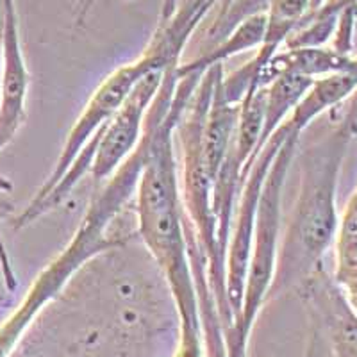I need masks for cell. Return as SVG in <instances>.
Listing matches in <instances>:
<instances>
[{"label":"cell","mask_w":357,"mask_h":357,"mask_svg":"<svg viewBox=\"0 0 357 357\" xmlns=\"http://www.w3.org/2000/svg\"><path fill=\"white\" fill-rule=\"evenodd\" d=\"M177 65L165 72L149 109L152 139L139 175L138 232L161 268L181 320V340L174 357H206L197 286L184 232V207L175 159V126L204 73L177 77Z\"/></svg>","instance_id":"cell-1"},{"label":"cell","mask_w":357,"mask_h":357,"mask_svg":"<svg viewBox=\"0 0 357 357\" xmlns=\"http://www.w3.org/2000/svg\"><path fill=\"white\" fill-rule=\"evenodd\" d=\"M356 127L357 107H352L336 129L325 134L302 155L298 195L282 241H279L270 295L289 288L301 289L304 282L321 270L325 252L336 240L340 223L336 209L337 181Z\"/></svg>","instance_id":"cell-2"},{"label":"cell","mask_w":357,"mask_h":357,"mask_svg":"<svg viewBox=\"0 0 357 357\" xmlns=\"http://www.w3.org/2000/svg\"><path fill=\"white\" fill-rule=\"evenodd\" d=\"M301 134L302 132H298V130L289 134L284 145L280 146L279 154H277L275 161L272 162V168H270L266 181H264L263 193H261L256 213V223H254L243 302H241L240 314L236 318L231 334L225 337L227 357H247L250 331L256 324L261 307L270 295L273 275H275L277 254H279L282 188H284L293 158H295Z\"/></svg>","instance_id":"cell-3"},{"label":"cell","mask_w":357,"mask_h":357,"mask_svg":"<svg viewBox=\"0 0 357 357\" xmlns=\"http://www.w3.org/2000/svg\"><path fill=\"white\" fill-rule=\"evenodd\" d=\"M305 123L295 114H289L275 132L270 136L266 143L259 149L257 155L252 161L247 175L241 184L240 199L238 206L234 207L232 215L231 234H229L227 256H225V286H227V298L232 312H234V321L240 314L241 302H243L245 279H247L248 259H250L252 236H254V223H256L257 206H259L261 193H263L264 181L272 168V162L275 161L280 146L284 145L289 134L298 130L304 132Z\"/></svg>","instance_id":"cell-4"},{"label":"cell","mask_w":357,"mask_h":357,"mask_svg":"<svg viewBox=\"0 0 357 357\" xmlns=\"http://www.w3.org/2000/svg\"><path fill=\"white\" fill-rule=\"evenodd\" d=\"M177 63L178 61H170L167 56H162L161 52H158V50L146 45L142 56L136 57L134 61L118 66L114 72H111L98 84V88L91 93V97L88 98L84 109L79 114L72 130L66 136V142L63 145V151L59 154V159H57L52 174L45 181V184L40 188L36 195L33 197V200H40L45 195H49L50 191L54 190V186L66 174L70 165L75 161L79 152L82 151V146L116 113L118 107L122 106L123 100L129 97L134 86L138 84L146 73L154 72V70H167L168 66L177 65Z\"/></svg>","instance_id":"cell-5"},{"label":"cell","mask_w":357,"mask_h":357,"mask_svg":"<svg viewBox=\"0 0 357 357\" xmlns=\"http://www.w3.org/2000/svg\"><path fill=\"white\" fill-rule=\"evenodd\" d=\"M29 70L20 43V27L15 0H2V84H0V152L15 139L25 118V102L29 91ZM0 188H9L0 181ZM0 268L8 289L17 288L2 238H0Z\"/></svg>","instance_id":"cell-6"},{"label":"cell","mask_w":357,"mask_h":357,"mask_svg":"<svg viewBox=\"0 0 357 357\" xmlns=\"http://www.w3.org/2000/svg\"><path fill=\"white\" fill-rule=\"evenodd\" d=\"M167 70H154L134 86L116 113L104 123L98 136L97 152L91 162V175L97 181L111 177L138 146L152 102L162 84Z\"/></svg>","instance_id":"cell-7"},{"label":"cell","mask_w":357,"mask_h":357,"mask_svg":"<svg viewBox=\"0 0 357 357\" xmlns=\"http://www.w3.org/2000/svg\"><path fill=\"white\" fill-rule=\"evenodd\" d=\"M314 317L321 321L336 357H357V312L345 298L340 286L317 272L298 289Z\"/></svg>","instance_id":"cell-8"},{"label":"cell","mask_w":357,"mask_h":357,"mask_svg":"<svg viewBox=\"0 0 357 357\" xmlns=\"http://www.w3.org/2000/svg\"><path fill=\"white\" fill-rule=\"evenodd\" d=\"M66 282L68 279L56 264H47V268L27 289L24 301L0 324V357H11L13 350L17 349L22 336L31 327L34 318L52 298H56Z\"/></svg>","instance_id":"cell-9"},{"label":"cell","mask_w":357,"mask_h":357,"mask_svg":"<svg viewBox=\"0 0 357 357\" xmlns=\"http://www.w3.org/2000/svg\"><path fill=\"white\" fill-rule=\"evenodd\" d=\"M222 73L223 70L216 77L211 104H209L206 123H204V158H206V168L211 177V183H215L216 175L227 158L236 122H238V113H240V106L227 102L222 95V89H220Z\"/></svg>","instance_id":"cell-10"},{"label":"cell","mask_w":357,"mask_h":357,"mask_svg":"<svg viewBox=\"0 0 357 357\" xmlns=\"http://www.w3.org/2000/svg\"><path fill=\"white\" fill-rule=\"evenodd\" d=\"M264 36H266V11H261L245 18L220 43H216L213 49L199 54V57H195L193 61L184 63V65L178 63L175 73H177V77H183L188 73H206L209 68L222 65L225 59H231L232 56H238V54L252 49H259L264 43Z\"/></svg>","instance_id":"cell-11"},{"label":"cell","mask_w":357,"mask_h":357,"mask_svg":"<svg viewBox=\"0 0 357 357\" xmlns=\"http://www.w3.org/2000/svg\"><path fill=\"white\" fill-rule=\"evenodd\" d=\"M334 282L357 312V188L337 223Z\"/></svg>","instance_id":"cell-12"},{"label":"cell","mask_w":357,"mask_h":357,"mask_svg":"<svg viewBox=\"0 0 357 357\" xmlns=\"http://www.w3.org/2000/svg\"><path fill=\"white\" fill-rule=\"evenodd\" d=\"M314 79L282 73L264 86V123L261 134V146L273 132L288 120L298 102L305 97Z\"/></svg>","instance_id":"cell-13"},{"label":"cell","mask_w":357,"mask_h":357,"mask_svg":"<svg viewBox=\"0 0 357 357\" xmlns=\"http://www.w3.org/2000/svg\"><path fill=\"white\" fill-rule=\"evenodd\" d=\"M311 13V0H268L266 36L263 45L280 49L286 38Z\"/></svg>","instance_id":"cell-14"},{"label":"cell","mask_w":357,"mask_h":357,"mask_svg":"<svg viewBox=\"0 0 357 357\" xmlns=\"http://www.w3.org/2000/svg\"><path fill=\"white\" fill-rule=\"evenodd\" d=\"M95 4V0H77V6H75V22L77 25L84 24L86 17L89 15V9Z\"/></svg>","instance_id":"cell-15"},{"label":"cell","mask_w":357,"mask_h":357,"mask_svg":"<svg viewBox=\"0 0 357 357\" xmlns=\"http://www.w3.org/2000/svg\"><path fill=\"white\" fill-rule=\"evenodd\" d=\"M329 0H311V11H318L320 8H324Z\"/></svg>","instance_id":"cell-16"},{"label":"cell","mask_w":357,"mask_h":357,"mask_svg":"<svg viewBox=\"0 0 357 357\" xmlns=\"http://www.w3.org/2000/svg\"><path fill=\"white\" fill-rule=\"evenodd\" d=\"M0 20H2V0H0Z\"/></svg>","instance_id":"cell-17"},{"label":"cell","mask_w":357,"mask_h":357,"mask_svg":"<svg viewBox=\"0 0 357 357\" xmlns=\"http://www.w3.org/2000/svg\"><path fill=\"white\" fill-rule=\"evenodd\" d=\"M354 61H356V66H357V57H354Z\"/></svg>","instance_id":"cell-18"}]
</instances>
